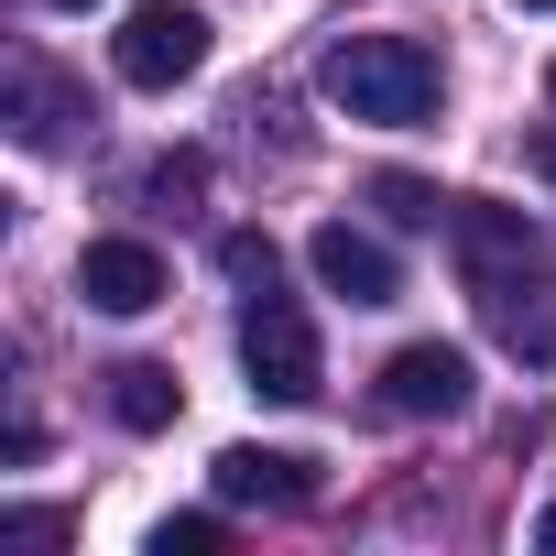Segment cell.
<instances>
[{
	"label": "cell",
	"instance_id": "6da1fadb",
	"mask_svg": "<svg viewBox=\"0 0 556 556\" xmlns=\"http://www.w3.org/2000/svg\"><path fill=\"white\" fill-rule=\"evenodd\" d=\"M317 88H328L350 121H371V131H426V121L447 110V66H437L415 34H339L328 66H317Z\"/></svg>",
	"mask_w": 556,
	"mask_h": 556
},
{
	"label": "cell",
	"instance_id": "7a4b0ae2",
	"mask_svg": "<svg viewBox=\"0 0 556 556\" xmlns=\"http://www.w3.org/2000/svg\"><path fill=\"white\" fill-rule=\"evenodd\" d=\"M240 371L262 404H317L328 393V361H317V328L306 306L273 285V295H240Z\"/></svg>",
	"mask_w": 556,
	"mask_h": 556
},
{
	"label": "cell",
	"instance_id": "3957f363",
	"mask_svg": "<svg viewBox=\"0 0 556 556\" xmlns=\"http://www.w3.org/2000/svg\"><path fill=\"white\" fill-rule=\"evenodd\" d=\"M110 66L131 88H186L207 66V12H197V0H131L121 34H110Z\"/></svg>",
	"mask_w": 556,
	"mask_h": 556
},
{
	"label": "cell",
	"instance_id": "277c9868",
	"mask_svg": "<svg viewBox=\"0 0 556 556\" xmlns=\"http://www.w3.org/2000/svg\"><path fill=\"white\" fill-rule=\"evenodd\" d=\"M480 295V328L513 350V361H556V262H502V273H469Z\"/></svg>",
	"mask_w": 556,
	"mask_h": 556
},
{
	"label": "cell",
	"instance_id": "5b68a950",
	"mask_svg": "<svg viewBox=\"0 0 556 556\" xmlns=\"http://www.w3.org/2000/svg\"><path fill=\"white\" fill-rule=\"evenodd\" d=\"M218 502H240V513H306L317 502V458L306 447H218Z\"/></svg>",
	"mask_w": 556,
	"mask_h": 556
},
{
	"label": "cell",
	"instance_id": "8992f818",
	"mask_svg": "<svg viewBox=\"0 0 556 556\" xmlns=\"http://www.w3.org/2000/svg\"><path fill=\"white\" fill-rule=\"evenodd\" d=\"M77 295L99 317H153L164 306V251L153 240H88L77 251Z\"/></svg>",
	"mask_w": 556,
	"mask_h": 556
},
{
	"label": "cell",
	"instance_id": "52a82bcc",
	"mask_svg": "<svg viewBox=\"0 0 556 556\" xmlns=\"http://www.w3.org/2000/svg\"><path fill=\"white\" fill-rule=\"evenodd\" d=\"M0 88H12V142H23V153H55V142L88 121V88H77L66 66H45V55H12Z\"/></svg>",
	"mask_w": 556,
	"mask_h": 556
},
{
	"label": "cell",
	"instance_id": "ba28073f",
	"mask_svg": "<svg viewBox=\"0 0 556 556\" xmlns=\"http://www.w3.org/2000/svg\"><path fill=\"white\" fill-rule=\"evenodd\" d=\"M306 262H317V285L350 295V306H393V295H404V262H393L371 229H350V218H328V229L306 240Z\"/></svg>",
	"mask_w": 556,
	"mask_h": 556
},
{
	"label": "cell",
	"instance_id": "9c48e42d",
	"mask_svg": "<svg viewBox=\"0 0 556 556\" xmlns=\"http://www.w3.org/2000/svg\"><path fill=\"white\" fill-rule=\"evenodd\" d=\"M382 415H469V361L437 350V339L393 350L382 361Z\"/></svg>",
	"mask_w": 556,
	"mask_h": 556
},
{
	"label": "cell",
	"instance_id": "30bf717a",
	"mask_svg": "<svg viewBox=\"0 0 556 556\" xmlns=\"http://www.w3.org/2000/svg\"><path fill=\"white\" fill-rule=\"evenodd\" d=\"M447 240H458V262H469V273H502V262H545V229H534L523 207H491V197H458Z\"/></svg>",
	"mask_w": 556,
	"mask_h": 556
},
{
	"label": "cell",
	"instance_id": "8fae6325",
	"mask_svg": "<svg viewBox=\"0 0 556 556\" xmlns=\"http://www.w3.org/2000/svg\"><path fill=\"white\" fill-rule=\"evenodd\" d=\"M110 415H121L131 437H164V426L186 415V382H175L164 361H121V371H110Z\"/></svg>",
	"mask_w": 556,
	"mask_h": 556
},
{
	"label": "cell",
	"instance_id": "7c38bea8",
	"mask_svg": "<svg viewBox=\"0 0 556 556\" xmlns=\"http://www.w3.org/2000/svg\"><path fill=\"white\" fill-rule=\"evenodd\" d=\"M371 207H382L393 229H447V218H458V197H437L426 175H371Z\"/></svg>",
	"mask_w": 556,
	"mask_h": 556
},
{
	"label": "cell",
	"instance_id": "4fadbf2b",
	"mask_svg": "<svg viewBox=\"0 0 556 556\" xmlns=\"http://www.w3.org/2000/svg\"><path fill=\"white\" fill-rule=\"evenodd\" d=\"M218 273L240 295H273V285H285V251H273L262 229H218Z\"/></svg>",
	"mask_w": 556,
	"mask_h": 556
},
{
	"label": "cell",
	"instance_id": "5bb4252c",
	"mask_svg": "<svg viewBox=\"0 0 556 556\" xmlns=\"http://www.w3.org/2000/svg\"><path fill=\"white\" fill-rule=\"evenodd\" d=\"M142 197H153V207H197V197H207V164H197V153H164V164L142 175Z\"/></svg>",
	"mask_w": 556,
	"mask_h": 556
},
{
	"label": "cell",
	"instance_id": "9a60e30c",
	"mask_svg": "<svg viewBox=\"0 0 556 556\" xmlns=\"http://www.w3.org/2000/svg\"><path fill=\"white\" fill-rule=\"evenodd\" d=\"M218 545V513H175V523H153V556H207Z\"/></svg>",
	"mask_w": 556,
	"mask_h": 556
},
{
	"label": "cell",
	"instance_id": "2e32d148",
	"mask_svg": "<svg viewBox=\"0 0 556 556\" xmlns=\"http://www.w3.org/2000/svg\"><path fill=\"white\" fill-rule=\"evenodd\" d=\"M534 545H545V556H556V502H545V513H534Z\"/></svg>",
	"mask_w": 556,
	"mask_h": 556
},
{
	"label": "cell",
	"instance_id": "e0dca14e",
	"mask_svg": "<svg viewBox=\"0 0 556 556\" xmlns=\"http://www.w3.org/2000/svg\"><path fill=\"white\" fill-rule=\"evenodd\" d=\"M55 12H88V0H55Z\"/></svg>",
	"mask_w": 556,
	"mask_h": 556
},
{
	"label": "cell",
	"instance_id": "ac0fdd59",
	"mask_svg": "<svg viewBox=\"0 0 556 556\" xmlns=\"http://www.w3.org/2000/svg\"><path fill=\"white\" fill-rule=\"evenodd\" d=\"M523 12H556V0H523Z\"/></svg>",
	"mask_w": 556,
	"mask_h": 556
},
{
	"label": "cell",
	"instance_id": "d6986e66",
	"mask_svg": "<svg viewBox=\"0 0 556 556\" xmlns=\"http://www.w3.org/2000/svg\"><path fill=\"white\" fill-rule=\"evenodd\" d=\"M545 88H556V66H545Z\"/></svg>",
	"mask_w": 556,
	"mask_h": 556
}]
</instances>
